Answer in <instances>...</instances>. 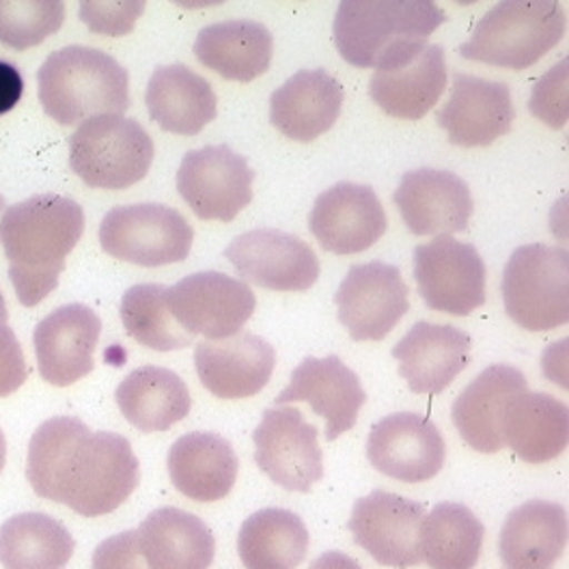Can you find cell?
<instances>
[{"label": "cell", "instance_id": "6da1fadb", "mask_svg": "<svg viewBox=\"0 0 569 569\" xmlns=\"http://www.w3.org/2000/svg\"><path fill=\"white\" fill-rule=\"evenodd\" d=\"M27 479L37 497L68 505L78 516L100 518L132 497L141 466L128 438L91 431L76 417H54L31 438Z\"/></svg>", "mask_w": 569, "mask_h": 569}, {"label": "cell", "instance_id": "7a4b0ae2", "mask_svg": "<svg viewBox=\"0 0 569 569\" xmlns=\"http://www.w3.org/2000/svg\"><path fill=\"white\" fill-rule=\"evenodd\" d=\"M82 233L84 212L70 197L43 192L7 208L0 242L9 259V279L24 307H37L57 289Z\"/></svg>", "mask_w": 569, "mask_h": 569}, {"label": "cell", "instance_id": "3957f363", "mask_svg": "<svg viewBox=\"0 0 569 569\" xmlns=\"http://www.w3.org/2000/svg\"><path fill=\"white\" fill-rule=\"evenodd\" d=\"M447 13L429 0H343L335 16V46L360 70H391L415 59Z\"/></svg>", "mask_w": 569, "mask_h": 569}, {"label": "cell", "instance_id": "277c9868", "mask_svg": "<svg viewBox=\"0 0 569 569\" xmlns=\"http://www.w3.org/2000/svg\"><path fill=\"white\" fill-rule=\"evenodd\" d=\"M39 102L61 126L130 108V73L107 52L68 46L52 52L37 71Z\"/></svg>", "mask_w": 569, "mask_h": 569}, {"label": "cell", "instance_id": "5b68a950", "mask_svg": "<svg viewBox=\"0 0 569 569\" xmlns=\"http://www.w3.org/2000/svg\"><path fill=\"white\" fill-rule=\"evenodd\" d=\"M566 11L552 0H502L460 46L468 61L507 70H527L566 36Z\"/></svg>", "mask_w": 569, "mask_h": 569}, {"label": "cell", "instance_id": "8992f818", "mask_svg": "<svg viewBox=\"0 0 569 569\" xmlns=\"http://www.w3.org/2000/svg\"><path fill=\"white\" fill-rule=\"evenodd\" d=\"M156 147L137 119L93 117L71 134V171L91 188L126 190L147 178Z\"/></svg>", "mask_w": 569, "mask_h": 569}, {"label": "cell", "instance_id": "52a82bcc", "mask_svg": "<svg viewBox=\"0 0 569 569\" xmlns=\"http://www.w3.org/2000/svg\"><path fill=\"white\" fill-rule=\"evenodd\" d=\"M505 311L520 328L546 332L569 320L568 250L527 244L513 250L502 274Z\"/></svg>", "mask_w": 569, "mask_h": 569}, {"label": "cell", "instance_id": "ba28073f", "mask_svg": "<svg viewBox=\"0 0 569 569\" xmlns=\"http://www.w3.org/2000/svg\"><path fill=\"white\" fill-rule=\"evenodd\" d=\"M192 240L190 222L178 210L160 203L114 208L100 224L102 249L114 259L142 268L186 261Z\"/></svg>", "mask_w": 569, "mask_h": 569}, {"label": "cell", "instance_id": "9c48e42d", "mask_svg": "<svg viewBox=\"0 0 569 569\" xmlns=\"http://www.w3.org/2000/svg\"><path fill=\"white\" fill-rule=\"evenodd\" d=\"M415 279L427 307L466 318L486 305V263L472 244L436 236L415 249Z\"/></svg>", "mask_w": 569, "mask_h": 569}, {"label": "cell", "instance_id": "30bf717a", "mask_svg": "<svg viewBox=\"0 0 569 569\" xmlns=\"http://www.w3.org/2000/svg\"><path fill=\"white\" fill-rule=\"evenodd\" d=\"M254 173L227 144L188 151L179 164L178 190L201 220L231 222L252 201Z\"/></svg>", "mask_w": 569, "mask_h": 569}, {"label": "cell", "instance_id": "8fae6325", "mask_svg": "<svg viewBox=\"0 0 569 569\" xmlns=\"http://www.w3.org/2000/svg\"><path fill=\"white\" fill-rule=\"evenodd\" d=\"M167 305L188 335L218 341L242 332L257 298L249 284L224 272H197L167 287Z\"/></svg>", "mask_w": 569, "mask_h": 569}, {"label": "cell", "instance_id": "7c38bea8", "mask_svg": "<svg viewBox=\"0 0 569 569\" xmlns=\"http://www.w3.org/2000/svg\"><path fill=\"white\" fill-rule=\"evenodd\" d=\"M318 436V427L296 408L266 410L252 433L254 462L277 486L307 495L323 477Z\"/></svg>", "mask_w": 569, "mask_h": 569}, {"label": "cell", "instance_id": "4fadbf2b", "mask_svg": "<svg viewBox=\"0 0 569 569\" xmlns=\"http://www.w3.org/2000/svg\"><path fill=\"white\" fill-rule=\"evenodd\" d=\"M426 507L385 490L356 500L348 529L356 543L380 566L415 568L421 563V525Z\"/></svg>", "mask_w": 569, "mask_h": 569}, {"label": "cell", "instance_id": "5bb4252c", "mask_svg": "<svg viewBox=\"0 0 569 569\" xmlns=\"http://www.w3.org/2000/svg\"><path fill=\"white\" fill-rule=\"evenodd\" d=\"M397 266L371 261L350 268L335 293L339 321L355 341H382L410 309Z\"/></svg>", "mask_w": 569, "mask_h": 569}, {"label": "cell", "instance_id": "9a60e30c", "mask_svg": "<svg viewBox=\"0 0 569 569\" xmlns=\"http://www.w3.org/2000/svg\"><path fill=\"white\" fill-rule=\"evenodd\" d=\"M224 257L244 281L272 291H307L320 279V259L313 249L279 229L238 236Z\"/></svg>", "mask_w": 569, "mask_h": 569}, {"label": "cell", "instance_id": "2e32d148", "mask_svg": "<svg viewBox=\"0 0 569 569\" xmlns=\"http://www.w3.org/2000/svg\"><path fill=\"white\" fill-rule=\"evenodd\" d=\"M369 463L403 483L433 479L447 460V442L423 415L397 412L378 421L367 440Z\"/></svg>", "mask_w": 569, "mask_h": 569}, {"label": "cell", "instance_id": "e0dca14e", "mask_svg": "<svg viewBox=\"0 0 569 569\" xmlns=\"http://www.w3.org/2000/svg\"><path fill=\"white\" fill-rule=\"evenodd\" d=\"M309 227L321 249L356 254L382 240L389 218L373 188L341 181L316 199Z\"/></svg>", "mask_w": 569, "mask_h": 569}, {"label": "cell", "instance_id": "ac0fdd59", "mask_svg": "<svg viewBox=\"0 0 569 569\" xmlns=\"http://www.w3.org/2000/svg\"><path fill=\"white\" fill-rule=\"evenodd\" d=\"M100 335L102 320L87 305H66L46 316L33 332L39 376L59 389L87 378Z\"/></svg>", "mask_w": 569, "mask_h": 569}, {"label": "cell", "instance_id": "d6986e66", "mask_svg": "<svg viewBox=\"0 0 569 569\" xmlns=\"http://www.w3.org/2000/svg\"><path fill=\"white\" fill-rule=\"evenodd\" d=\"M289 380V387L274 399L277 406L307 401L316 415L326 419L328 442L352 429L360 408L367 403V392L358 376L339 356H309L293 369Z\"/></svg>", "mask_w": 569, "mask_h": 569}, {"label": "cell", "instance_id": "ffe728a7", "mask_svg": "<svg viewBox=\"0 0 569 569\" xmlns=\"http://www.w3.org/2000/svg\"><path fill=\"white\" fill-rule=\"evenodd\" d=\"M201 385L218 399H247L263 391L274 373L277 352L259 335L238 332L194 348Z\"/></svg>", "mask_w": 569, "mask_h": 569}, {"label": "cell", "instance_id": "44dd1931", "mask_svg": "<svg viewBox=\"0 0 569 569\" xmlns=\"http://www.w3.org/2000/svg\"><path fill=\"white\" fill-rule=\"evenodd\" d=\"M392 201L415 236L462 233L472 216L470 188L451 171L417 169L406 173Z\"/></svg>", "mask_w": 569, "mask_h": 569}, {"label": "cell", "instance_id": "7402d4cb", "mask_svg": "<svg viewBox=\"0 0 569 569\" xmlns=\"http://www.w3.org/2000/svg\"><path fill=\"white\" fill-rule=\"evenodd\" d=\"M516 108L505 82L456 73L449 102L438 112V126L458 147H488L513 126Z\"/></svg>", "mask_w": 569, "mask_h": 569}, {"label": "cell", "instance_id": "603a6c76", "mask_svg": "<svg viewBox=\"0 0 569 569\" xmlns=\"http://www.w3.org/2000/svg\"><path fill=\"white\" fill-rule=\"evenodd\" d=\"M410 391L440 395L470 362V337L451 323H415L392 348Z\"/></svg>", "mask_w": 569, "mask_h": 569}, {"label": "cell", "instance_id": "cb8c5ba5", "mask_svg": "<svg viewBox=\"0 0 569 569\" xmlns=\"http://www.w3.org/2000/svg\"><path fill=\"white\" fill-rule=\"evenodd\" d=\"M529 391L520 369L492 365L483 369L453 403V426L463 442L479 453H498L505 447L502 419L513 397Z\"/></svg>", "mask_w": 569, "mask_h": 569}, {"label": "cell", "instance_id": "d4e9b609", "mask_svg": "<svg viewBox=\"0 0 569 569\" xmlns=\"http://www.w3.org/2000/svg\"><path fill=\"white\" fill-rule=\"evenodd\" d=\"M343 87L326 70H300L270 98V121L287 139H320L341 117Z\"/></svg>", "mask_w": 569, "mask_h": 569}, {"label": "cell", "instance_id": "484cf974", "mask_svg": "<svg viewBox=\"0 0 569 569\" xmlns=\"http://www.w3.org/2000/svg\"><path fill=\"white\" fill-rule=\"evenodd\" d=\"M167 466L171 483L183 497L216 502L233 490L240 460L227 438L213 431H190L171 447Z\"/></svg>", "mask_w": 569, "mask_h": 569}, {"label": "cell", "instance_id": "4316f807", "mask_svg": "<svg viewBox=\"0 0 569 569\" xmlns=\"http://www.w3.org/2000/svg\"><path fill=\"white\" fill-rule=\"evenodd\" d=\"M566 543V509L548 500H529L507 516L498 537V552L507 569H552Z\"/></svg>", "mask_w": 569, "mask_h": 569}, {"label": "cell", "instance_id": "83f0119b", "mask_svg": "<svg viewBox=\"0 0 569 569\" xmlns=\"http://www.w3.org/2000/svg\"><path fill=\"white\" fill-rule=\"evenodd\" d=\"M144 104L149 117L171 134L197 137L218 114L212 84L186 66H167L151 73Z\"/></svg>", "mask_w": 569, "mask_h": 569}, {"label": "cell", "instance_id": "f1b7e54d", "mask_svg": "<svg viewBox=\"0 0 569 569\" xmlns=\"http://www.w3.org/2000/svg\"><path fill=\"white\" fill-rule=\"evenodd\" d=\"M447 89V59L438 43L426 48L403 66L373 73L369 82L371 100L387 114L419 121L438 104Z\"/></svg>", "mask_w": 569, "mask_h": 569}, {"label": "cell", "instance_id": "f546056e", "mask_svg": "<svg viewBox=\"0 0 569 569\" xmlns=\"http://www.w3.org/2000/svg\"><path fill=\"white\" fill-rule=\"evenodd\" d=\"M149 569H210L216 539L210 527L178 507L151 511L137 529Z\"/></svg>", "mask_w": 569, "mask_h": 569}, {"label": "cell", "instance_id": "4dcf8cb0", "mask_svg": "<svg viewBox=\"0 0 569 569\" xmlns=\"http://www.w3.org/2000/svg\"><path fill=\"white\" fill-rule=\"evenodd\" d=\"M274 37L261 22L224 20L199 31L194 57L224 80L250 82L272 66Z\"/></svg>", "mask_w": 569, "mask_h": 569}, {"label": "cell", "instance_id": "1f68e13d", "mask_svg": "<svg viewBox=\"0 0 569 569\" xmlns=\"http://www.w3.org/2000/svg\"><path fill=\"white\" fill-rule=\"evenodd\" d=\"M502 440L527 463L559 458L568 447V406L546 392H520L505 412Z\"/></svg>", "mask_w": 569, "mask_h": 569}, {"label": "cell", "instance_id": "d6a6232c", "mask_svg": "<svg viewBox=\"0 0 569 569\" xmlns=\"http://www.w3.org/2000/svg\"><path fill=\"white\" fill-rule=\"evenodd\" d=\"M126 421L144 433L167 431L190 415L192 397L176 371L147 365L134 369L114 392Z\"/></svg>", "mask_w": 569, "mask_h": 569}, {"label": "cell", "instance_id": "836d02e7", "mask_svg": "<svg viewBox=\"0 0 569 569\" xmlns=\"http://www.w3.org/2000/svg\"><path fill=\"white\" fill-rule=\"evenodd\" d=\"M309 543L311 537L302 518L281 507L254 511L238 535L240 561L247 569H298Z\"/></svg>", "mask_w": 569, "mask_h": 569}, {"label": "cell", "instance_id": "e575fe53", "mask_svg": "<svg viewBox=\"0 0 569 569\" xmlns=\"http://www.w3.org/2000/svg\"><path fill=\"white\" fill-rule=\"evenodd\" d=\"M76 541L48 513H20L0 527V563L4 569H66Z\"/></svg>", "mask_w": 569, "mask_h": 569}, {"label": "cell", "instance_id": "d590c367", "mask_svg": "<svg viewBox=\"0 0 569 569\" xmlns=\"http://www.w3.org/2000/svg\"><path fill=\"white\" fill-rule=\"evenodd\" d=\"M486 527L462 502L436 505L421 525V561L431 569H475Z\"/></svg>", "mask_w": 569, "mask_h": 569}, {"label": "cell", "instance_id": "8d00e7d4", "mask_svg": "<svg viewBox=\"0 0 569 569\" xmlns=\"http://www.w3.org/2000/svg\"><path fill=\"white\" fill-rule=\"evenodd\" d=\"M121 321L134 341L153 352L183 350L197 339L188 335L173 318L167 305V284L141 283L130 287L121 298Z\"/></svg>", "mask_w": 569, "mask_h": 569}, {"label": "cell", "instance_id": "74e56055", "mask_svg": "<svg viewBox=\"0 0 569 569\" xmlns=\"http://www.w3.org/2000/svg\"><path fill=\"white\" fill-rule=\"evenodd\" d=\"M66 20L61 0H0V43L29 50L54 36Z\"/></svg>", "mask_w": 569, "mask_h": 569}, {"label": "cell", "instance_id": "f35d334b", "mask_svg": "<svg viewBox=\"0 0 569 569\" xmlns=\"http://www.w3.org/2000/svg\"><path fill=\"white\" fill-rule=\"evenodd\" d=\"M529 110L550 128H563L568 121V59L548 71L533 89Z\"/></svg>", "mask_w": 569, "mask_h": 569}, {"label": "cell", "instance_id": "ab89813d", "mask_svg": "<svg viewBox=\"0 0 569 569\" xmlns=\"http://www.w3.org/2000/svg\"><path fill=\"white\" fill-rule=\"evenodd\" d=\"M144 11L141 0L80 2V20L100 36H128Z\"/></svg>", "mask_w": 569, "mask_h": 569}, {"label": "cell", "instance_id": "60d3db41", "mask_svg": "<svg viewBox=\"0 0 569 569\" xmlns=\"http://www.w3.org/2000/svg\"><path fill=\"white\" fill-rule=\"evenodd\" d=\"M29 376L27 358L16 332L9 326V311L0 291V397L18 391Z\"/></svg>", "mask_w": 569, "mask_h": 569}, {"label": "cell", "instance_id": "b9f144b4", "mask_svg": "<svg viewBox=\"0 0 569 569\" xmlns=\"http://www.w3.org/2000/svg\"><path fill=\"white\" fill-rule=\"evenodd\" d=\"M91 569H149L142 557L137 531H123L104 539L96 552Z\"/></svg>", "mask_w": 569, "mask_h": 569}, {"label": "cell", "instance_id": "7bdbcfd3", "mask_svg": "<svg viewBox=\"0 0 569 569\" xmlns=\"http://www.w3.org/2000/svg\"><path fill=\"white\" fill-rule=\"evenodd\" d=\"M24 96V78L20 70L0 59V114H7L9 110L20 104Z\"/></svg>", "mask_w": 569, "mask_h": 569}, {"label": "cell", "instance_id": "ee69618b", "mask_svg": "<svg viewBox=\"0 0 569 569\" xmlns=\"http://www.w3.org/2000/svg\"><path fill=\"white\" fill-rule=\"evenodd\" d=\"M309 569H362L360 563L355 561L352 557L343 555V552H337V550H330V552H323L321 557H318L311 568Z\"/></svg>", "mask_w": 569, "mask_h": 569}, {"label": "cell", "instance_id": "f6af8a7d", "mask_svg": "<svg viewBox=\"0 0 569 569\" xmlns=\"http://www.w3.org/2000/svg\"><path fill=\"white\" fill-rule=\"evenodd\" d=\"M4 463H7V438H4V433L0 429V475H2Z\"/></svg>", "mask_w": 569, "mask_h": 569}, {"label": "cell", "instance_id": "bcb514c9", "mask_svg": "<svg viewBox=\"0 0 569 569\" xmlns=\"http://www.w3.org/2000/svg\"><path fill=\"white\" fill-rule=\"evenodd\" d=\"M4 212H7V203H4V199H2V194H0V220H2Z\"/></svg>", "mask_w": 569, "mask_h": 569}]
</instances>
